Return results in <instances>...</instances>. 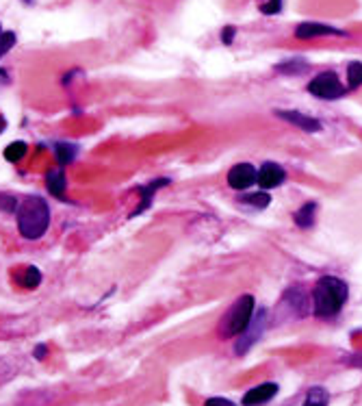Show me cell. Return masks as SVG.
<instances>
[{"instance_id": "obj_2", "label": "cell", "mask_w": 362, "mask_h": 406, "mask_svg": "<svg viewBox=\"0 0 362 406\" xmlns=\"http://www.w3.org/2000/svg\"><path fill=\"white\" fill-rule=\"evenodd\" d=\"M50 226V207L44 198H26L18 207V231L24 239H39Z\"/></svg>"}, {"instance_id": "obj_5", "label": "cell", "mask_w": 362, "mask_h": 406, "mask_svg": "<svg viewBox=\"0 0 362 406\" xmlns=\"http://www.w3.org/2000/svg\"><path fill=\"white\" fill-rule=\"evenodd\" d=\"M256 179H258V172L252 163H239L228 172V185L232 189H239V192L252 187Z\"/></svg>"}, {"instance_id": "obj_10", "label": "cell", "mask_w": 362, "mask_h": 406, "mask_svg": "<svg viewBox=\"0 0 362 406\" xmlns=\"http://www.w3.org/2000/svg\"><path fill=\"white\" fill-rule=\"evenodd\" d=\"M46 187H48L50 196L63 200V196H65V187H67V183H65V170H63V168L50 170V172L46 174Z\"/></svg>"}, {"instance_id": "obj_13", "label": "cell", "mask_w": 362, "mask_h": 406, "mask_svg": "<svg viewBox=\"0 0 362 406\" xmlns=\"http://www.w3.org/2000/svg\"><path fill=\"white\" fill-rule=\"evenodd\" d=\"M18 282L24 287V289H37L39 282H41V274L37 267H26L22 276L18 278Z\"/></svg>"}, {"instance_id": "obj_22", "label": "cell", "mask_w": 362, "mask_h": 406, "mask_svg": "<svg viewBox=\"0 0 362 406\" xmlns=\"http://www.w3.org/2000/svg\"><path fill=\"white\" fill-rule=\"evenodd\" d=\"M204 406H236V404L230 402V400H226V398H208L204 402Z\"/></svg>"}, {"instance_id": "obj_9", "label": "cell", "mask_w": 362, "mask_h": 406, "mask_svg": "<svg viewBox=\"0 0 362 406\" xmlns=\"http://www.w3.org/2000/svg\"><path fill=\"white\" fill-rule=\"evenodd\" d=\"M321 35H345L339 29H332L328 24H317V22H304L297 26L295 37L299 39H313V37H321Z\"/></svg>"}, {"instance_id": "obj_14", "label": "cell", "mask_w": 362, "mask_h": 406, "mask_svg": "<svg viewBox=\"0 0 362 406\" xmlns=\"http://www.w3.org/2000/svg\"><path fill=\"white\" fill-rule=\"evenodd\" d=\"M167 183H170V181H167V179H163V181H157V183H150L148 187H142V189H139V192H142V207H139L135 213H142L148 205H150V196L152 194H155L157 192V189H161L163 185H167Z\"/></svg>"}, {"instance_id": "obj_1", "label": "cell", "mask_w": 362, "mask_h": 406, "mask_svg": "<svg viewBox=\"0 0 362 406\" xmlns=\"http://www.w3.org/2000/svg\"><path fill=\"white\" fill-rule=\"evenodd\" d=\"M347 297H350V289L337 276H324L317 280L313 289V304H315V315L317 317H334L339 311L345 306Z\"/></svg>"}, {"instance_id": "obj_24", "label": "cell", "mask_w": 362, "mask_h": 406, "mask_svg": "<svg viewBox=\"0 0 362 406\" xmlns=\"http://www.w3.org/2000/svg\"><path fill=\"white\" fill-rule=\"evenodd\" d=\"M46 352H48V348L46 346H37V350H35V359H44L46 357Z\"/></svg>"}, {"instance_id": "obj_7", "label": "cell", "mask_w": 362, "mask_h": 406, "mask_svg": "<svg viewBox=\"0 0 362 406\" xmlns=\"http://www.w3.org/2000/svg\"><path fill=\"white\" fill-rule=\"evenodd\" d=\"M286 179V174L284 170L278 166V163H264L260 170H258V185L262 189H275V187H280Z\"/></svg>"}, {"instance_id": "obj_17", "label": "cell", "mask_w": 362, "mask_h": 406, "mask_svg": "<svg viewBox=\"0 0 362 406\" xmlns=\"http://www.w3.org/2000/svg\"><path fill=\"white\" fill-rule=\"evenodd\" d=\"M347 80H350L352 89L362 85V63H358V61L350 63V67H347Z\"/></svg>"}, {"instance_id": "obj_18", "label": "cell", "mask_w": 362, "mask_h": 406, "mask_svg": "<svg viewBox=\"0 0 362 406\" xmlns=\"http://www.w3.org/2000/svg\"><path fill=\"white\" fill-rule=\"evenodd\" d=\"M54 155H57V159H59L61 166H67L69 161H72V159L76 157V148H74V146H67V144H59L57 150H54Z\"/></svg>"}, {"instance_id": "obj_20", "label": "cell", "mask_w": 362, "mask_h": 406, "mask_svg": "<svg viewBox=\"0 0 362 406\" xmlns=\"http://www.w3.org/2000/svg\"><path fill=\"white\" fill-rule=\"evenodd\" d=\"M295 63H297V61H289V65H280L278 70H280V72H293V74H297V72H304L306 67H308L304 61H302L299 65H295Z\"/></svg>"}, {"instance_id": "obj_16", "label": "cell", "mask_w": 362, "mask_h": 406, "mask_svg": "<svg viewBox=\"0 0 362 406\" xmlns=\"http://www.w3.org/2000/svg\"><path fill=\"white\" fill-rule=\"evenodd\" d=\"M241 202H245V205H249V207H256V209H264L271 202V198H269V194L260 192V194H247V196H243Z\"/></svg>"}, {"instance_id": "obj_11", "label": "cell", "mask_w": 362, "mask_h": 406, "mask_svg": "<svg viewBox=\"0 0 362 406\" xmlns=\"http://www.w3.org/2000/svg\"><path fill=\"white\" fill-rule=\"evenodd\" d=\"M315 211H317V205H315V202H306V205L295 213V224H297L299 228H308V226H313V222H315Z\"/></svg>"}, {"instance_id": "obj_23", "label": "cell", "mask_w": 362, "mask_h": 406, "mask_svg": "<svg viewBox=\"0 0 362 406\" xmlns=\"http://www.w3.org/2000/svg\"><path fill=\"white\" fill-rule=\"evenodd\" d=\"M234 26H226L224 31H221V42H224L226 46H230L232 44V39H234Z\"/></svg>"}, {"instance_id": "obj_15", "label": "cell", "mask_w": 362, "mask_h": 406, "mask_svg": "<svg viewBox=\"0 0 362 406\" xmlns=\"http://www.w3.org/2000/svg\"><path fill=\"white\" fill-rule=\"evenodd\" d=\"M302 406H328V394L324 389H310L308 391V396H306V402Z\"/></svg>"}, {"instance_id": "obj_12", "label": "cell", "mask_w": 362, "mask_h": 406, "mask_svg": "<svg viewBox=\"0 0 362 406\" xmlns=\"http://www.w3.org/2000/svg\"><path fill=\"white\" fill-rule=\"evenodd\" d=\"M26 153H29V146H26L24 142H13L5 148V159L9 161V163H20Z\"/></svg>"}, {"instance_id": "obj_21", "label": "cell", "mask_w": 362, "mask_h": 406, "mask_svg": "<svg viewBox=\"0 0 362 406\" xmlns=\"http://www.w3.org/2000/svg\"><path fill=\"white\" fill-rule=\"evenodd\" d=\"M280 9H282V0H269L267 5H262V7H260V11H262V13H267V16H271V13H278Z\"/></svg>"}, {"instance_id": "obj_8", "label": "cell", "mask_w": 362, "mask_h": 406, "mask_svg": "<svg viewBox=\"0 0 362 406\" xmlns=\"http://www.w3.org/2000/svg\"><path fill=\"white\" fill-rule=\"evenodd\" d=\"M275 115L282 117V120H286V122H291V124L299 126V128L306 131V133H319V131H321V124H319V122H317L315 117L304 115V113H299V111H275Z\"/></svg>"}, {"instance_id": "obj_4", "label": "cell", "mask_w": 362, "mask_h": 406, "mask_svg": "<svg viewBox=\"0 0 362 406\" xmlns=\"http://www.w3.org/2000/svg\"><path fill=\"white\" fill-rule=\"evenodd\" d=\"M308 91L317 98L324 100H337L345 93V85L339 80V76L334 72H321L319 76H315L308 83Z\"/></svg>"}, {"instance_id": "obj_3", "label": "cell", "mask_w": 362, "mask_h": 406, "mask_svg": "<svg viewBox=\"0 0 362 406\" xmlns=\"http://www.w3.org/2000/svg\"><path fill=\"white\" fill-rule=\"evenodd\" d=\"M254 306L256 302L252 295H241L239 300L226 311V315L219 319L217 335L221 339H232L236 335H243L249 328V324H252Z\"/></svg>"}, {"instance_id": "obj_19", "label": "cell", "mask_w": 362, "mask_h": 406, "mask_svg": "<svg viewBox=\"0 0 362 406\" xmlns=\"http://www.w3.org/2000/svg\"><path fill=\"white\" fill-rule=\"evenodd\" d=\"M16 42H18L16 33H11V31L0 33V57H5L7 52H9L13 46H16Z\"/></svg>"}, {"instance_id": "obj_6", "label": "cell", "mask_w": 362, "mask_h": 406, "mask_svg": "<svg viewBox=\"0 0 362 406\" xmlns=\"http://www.w3.org/2000/svg\"><path fill=\"white\" fill-rule=\"evenodd\" d=\"M275 396H278V385L275 383H262L254 389H249L243 396L241 404L243 406H262V404L271 402Z\"/></svg>"}]
</instances>
